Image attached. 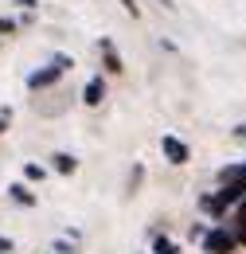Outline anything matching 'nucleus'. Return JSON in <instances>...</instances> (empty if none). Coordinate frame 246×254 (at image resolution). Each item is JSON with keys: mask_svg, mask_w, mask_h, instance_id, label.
<instances>
[{"mask_svg": "<svg viewBox=\"0 0 246 254\" xmlns=\"http://www.w3.org/2000/svg\"><path fill=\"white\" fill-rule=\"evenodd\" d=\"M20 4H24V8H31V4H35V0H20Z\"/></svg>", "mask_w": 246, "mask_h": 254, "instance_id": "nucleus-15", "label": "nucleus"}, {"mask_svg": "<svg viewBox=\"0 0 246 254\" xmlns=\"http://www.w3.org/2000/svg\"><path fill=\"white\" fill-rule=\"evenodd\" d=\"M8 195H12L16 203H24V207H31V203H35V195H31L24 184H12V188H8Z\"/></svg>", "mask_w": 246, "mask_h": 254, "instance_id": "nucleus-7", "label": "nucleus"}, {"mask_svg": "<svg viewBox=\"0 0 246 254\" xmlns=\"http://www.w3.org/2000/svg\"><path fill=\"white\" fill-rule=\"evenodd\" d=\"M125 8H129V12H133V16H137V4H133V0H122Z\"/></svg>", "mask_w": 246, "mask_h": 254, "instance_id": "nucleus-13", "label": "nucleus"}, {"mask_svg": "<svg viewBox=\"0 0 246 254\" xmlns=\"http://www.w3.org/2000/svg\"><path fill=\"white\" fill-rule=\"evenodd\" d=\"M51 160H55V168H59L62 176H70V172H74V168H78V160L70 157V153H55V157H51Z\"/></svg>", "mask_w": 246, "mask_h": 254, "instance_id": "nucleus-6", "label": "nucleus"}, {"mask_svg": "<svg viewBox=\"0 0 246 254\" xmlns=\"http://www.w3.org/2000/svg\"><path fill=\"white\" fill-rule=\"evenodd\" d=\"M102 55H106V70H110V74H122V70H125V66H122V55L114 51V43H110V39H102Z\"/></svg>", "mask_w": 246, "mask_h": 254, "instance_id": "nucleus-5", "label": "nucleus"}, {"mask_svg": "<svg viewBox=\"0 0 246 254\" xmlns=\"http://www.w3.org/2000/svg\"><path fill=\"white\" fill-rule=\"evenodd\" d=\"M160 149H164L168 164H187V145L180 141V137H164V141H160Z\"/></svg>", "mask_w": 246, "mask_h": 254, "instance_id": "nucleus-3", "label": "nucleus"}, {"mask_svg": "<svg viewBox=\"0 0 246 254\" xmlns=\"http://www.w3.org/2000/svg\"><path fill=\"white\" fill-rule=\"evenodd\" d=\"M153 251H156V254H180L172 239H156V243H153Z\"/></svg>", "mask_w": 246, "mask_h": 254, "instance_id": "nucleus-8", "label": "nucleus"}, {"mask_svg": "<svg viewBox=\"0 0 246 254\" xmlns=\"http://www.w3.org/2000/svg\"><path fill=\"white\" fill-rule=\"evenodd\" d=\"M24 176H28V180H43V168H39V164H28Z\"/></svg>", "mask_w": 246, "mask_h": 254, "instance_id": "nucleus-10", "label": "nucleus"}, {"mask_svg": "<svg viewBox=\"0 0 246 254\" xmlns=\"http://www.w3.org/2000/svg\"><path fill=\"white\" fill-rule=\"evenodd\" d=\"M203 251L207 254H235V235H227V231H207Z\"/></svg>", "mask_w": 246, "mask_h": 254, "instance_id": "nucleus-2", "label": "nucleus"}, {"mask_svg": "<svg viewBox=\"0 0 246 254\" xmlns=\"http://www.w3.org/2000/svg\"><path fill=\"white\" fill-rule=\"evenodd\" d=\"M4 126H8V114H0V133H4Z\"/></svg>", "mask_w": 246, "mask_h": 254, "instance_id": "nucleus-14", "label": "nucleus"}, {"mask_svg": "<svg viewBox=\"0 0 246 254\" xmlns=\"http://www.w3.org/2000/svg\"><path fill=\"white\" fill-rule=\"evenodd\" d=\"M70 55H55V59H51V63L43 66V70H35V74H28V86L31 90H43V86H51V82H59L62 74H66V70H70Z\"/></svg>", "mask_w": 246, "mask_h": 254, "instance_id": "nucleus-1", "label": "nucleus"}, {"mask_svg": "<svg viewBox=\"0 0 246 254\" xmlns=\"http://www.w3.org/2000/svg\"><path fill=\"white\" fill-rule=\"evenodd\" d=\"M0 254H12V239H4V235H0Z\"/></svg>", "mask_w": 246, "mask_h": 254, "instance_id": "nucleus-12", "label": "nucleus"}, {"mask_svg": "<svg viewBox=\"0 0 246 254\" xmlns=\"http://www.w3.org/2000/svg\"><path fill=\"white\" fill-rule=\"evenodd\" d=\"M160 4H168V0H160Z\"/></svg>", "mask_w": 246, "mask_h": 254, "instance_id": "nucleus-16", "label": "nucleus"}, {"mask_svg": "<svg viewBox=\"0 0 246 254\" xmlns=\"http://www.w3.org/2000/svg\"><path fill=\"white\" fill-rule=\"evenodd\" d=\"M239 239L246 243V195H243V207H239Z\"/></svg>", "mask_w": 246, "mask_h": 254, "instance_id": "nucleus-9", "label": "nucleus"}, {"mask_svg": "<svg viewBox=\"0 0 246 254\" xmlns=\"http://www.w3.org/2000/svg\"><path fill=\"white\" fill-rule=\"evenodd\" d=\"M102 98H106V82H102V78H90L86 90H82V102H86V106H102Z\"/></svg>", "mask_w": 246, "mask_h": 254, "instance_id": "nucleus-4", "label": "nucleus"}, {"mask_svg": "<svg viewBox=\"0 0 246 254\" xmlns=\"http://www.w3.org/2000/svg\"><path fill=\"white\" fill-rule=\"evenodd\" d=\"M16 32V20H4V16H0V35H12Z\"/></svg>", "mask_w": 246, "mask_h": 254, "instance_id": "nucleus-11", "label": "nucleus"}]
</instances>
